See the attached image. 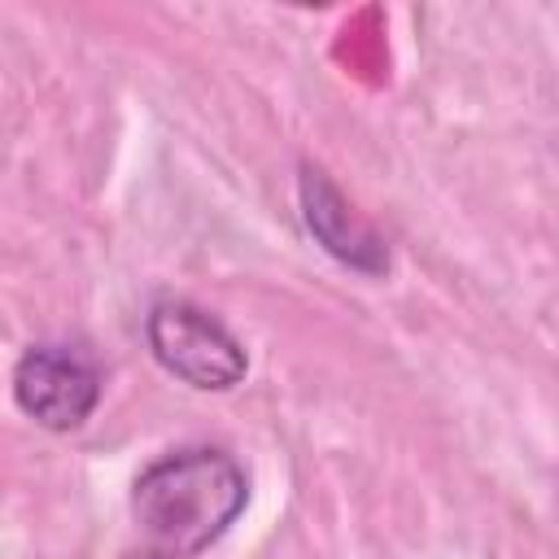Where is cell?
<instances>
[{
    "instance_id": "2",
    "label": "cell",
    "mask_w": 559,
    "mask_h": 559,
    "mask_svg": "<svg viewBox=\"0 0 559 559\" xmlns=\"http://www.w3.org/2000/svg\"><path fill=\"white\" fill-rule=\"evenodd\" d=\"M153 358L183 384L201 393H227L245 380L249 354L245 345L201 306L192 301H157L144 323Z\"/></svg>"
},
{
    "instance_id": "1",
    "label": "cell",
    "mask_w": 559,
    "mask_h": 559,
    "mask_svg": "<svg viewBox=\"0 0 559 559\" xmlns=\"http://www.w3.org/2000/svg\"><path fill=\"white\" fill-rule=\"evenodd\" d=\"M245 467L210 445L153 459L131 485V520L157 559H192L210 550L245 511Z\"/></svg>"
},
{
    "instance_id": "3",
    "label": "cell",
    "mask_w": 559,
    "mask_h": 559,
    "mask_svg": "<svg viewBox=\"0 0 559 559\" xmlns=\"http://www.w3.org/2000/svg\"><path fill=\"white\" fill-rule=\"evenodd\" d=\"M17 406L48 432H74L100 402V371L70 345H31L13 367Z\"/></svg>"
},
{
    "instance_id": "4",
    "label": "cell",
    "mask_w": 559,
    "mask_h": 559,
    "mask_svg": "<svg viewBox=\"0 0 559 559\" xmlns=\"http://www.w3.org/2000/svg\"><path fill=\"white\" fill-rule=\"evenodd\" d=\"M297 197H301V218L310 227V236L345 266L362 271V275H384L389 271V249L384 240L349 210V201L332 188V179L314 166H301L297 175Z\"/></svg>"
}]
</instances>
